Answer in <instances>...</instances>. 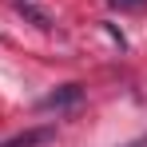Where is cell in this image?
<instances>
[{
    "instance_id": "obj_3",
    "label": "cell",
    "mask_w": 147,
    "mask_h": 147,
    "mask_svg": "<svg viewBox=\"0 0 147 147\" xmlns=\"http://www.w3.org/2000/svg\"><path fill=\"white\" fill-rule=\"evenodd\" d=\"M111 4H115V8H139L143 0H111Z\"/></svg>"
},
{
    "instance_id": "obj_1",
    "label": "cell",
    "mask_w": 147,
    "mask_h": 147,
    "mask_svg": "<svg viewBox=\"0 0 147 147\" xmlns=\"http://www.w3.org/2000/svg\"><path fill=\"white\" fill-rule=\"evenodd\" d=\"M76 99H80V84H64L60 92H52V96L40 99V111H60V107H72Z\"/></svg>"
},
{
    "instance_id": "obj_4",
    "label": "cell",
    "mask_w": 147,
    "mask_h": 147,
    "mask_svg": "<svg viewBox=\"0 0 147 147\" xmlns=\"http://www.w3.org/2000/svg\"><path fill=\"white\" fill-rule=\"evenodd\" d=\"M131 147H143V143H131Z\"/></svg>"
},
{
    "instance_id": "obj_2",
    "label": "cell",
    "mask_w": 147,
    "mask_h": 147,
    "mask_svg": "<svg viewBox=\"0 0 147 147\" xmlns=\"http://www.w3.org/2000/svg\"><path fill=\"white\" fill-rule=\"evenodd\" d=\"M48 131H32V135H20V139H8L4 147H32V143H44Z\"/></svg>"
}]
</instances>
